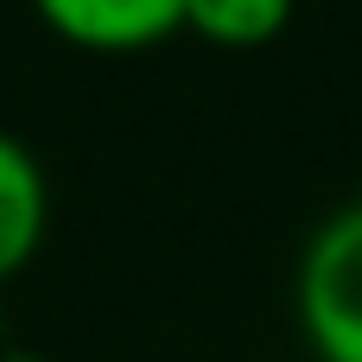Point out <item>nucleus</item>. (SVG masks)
<instances>
[{
	"label": "nucleus",
	"mask_w": 362,
	"mask_h": 362,
	"mask_svg": "<svg viewBox=\"0 0 362 362\" xmlns=\"http://www.w3.org/2000/svg\"><path fill=\"white\" fill-rule=\"evenodd\" d=\"M293 305L318 362H362V197L312 229Z\"/></svg>",
	"instance_id": "f257e3e1"
},
{
	"label": "nucleus",
	"mask_w": 362,
	"mask_h": 362,
	"mask_svg": "<svg viewBox=\"0 0 362 362\" xmlns=\"http://www.w3.org/2000/svg\"><path fill=\"white\" fill-rule=\"evenodd\" d=\"M32 13L76 51H146L185 32V0H32Z\"/></svg>",
	"instance_id": "f03ea898"
},
{
	"label": "nucleus",
	"mask_w": 362,
	"mask_h": 362,
	"mask_svg": "<svg viewBox=\"0 0 362 362\" xmlns=\"http://www.w3.org/2000/svg\"><path fill=\"white\" fill-rule=\"evenodd\" d=\"M45 216H51L45 165L32 159L25 140H13V134L0 127V286L38 255V242H45Z\"/></svg>",
	"instance_id": "7ed1b4c3"
},
{
	"label": "nucleus",
	"mask_w": 362,
	"mask_h": 362,
	"mask_svg": "<svg viewBox=\"0 0 362 362\" xmlns=\"http://www.w3.org/2000/svg\"><path fill=\"white\" fill-rule=\"evenodd\" d=\"M286 25H293V0H185V32H197L223 51L274 45Z\"/></svg>",
	"instance_id": "20e7f679"
}]
</instances>
